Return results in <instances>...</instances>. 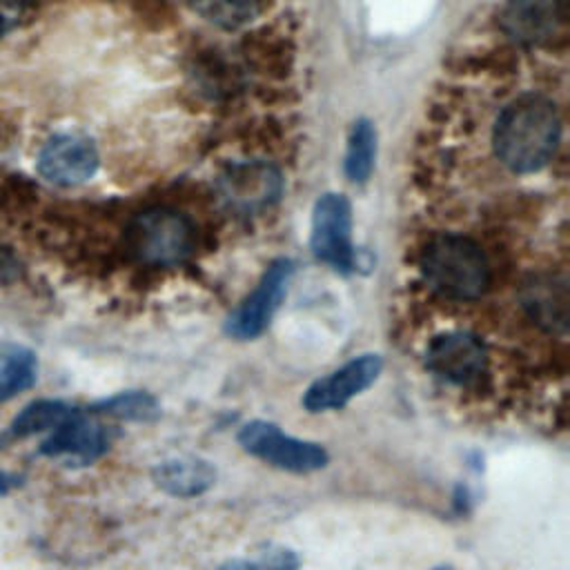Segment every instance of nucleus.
Here are the masks:
<instances>
[{"mask_svg": "<svg viewBox=\"0 0 570 570\" xmlns=\"http://www.w3.org/2000/svg\"><path fill=\"white\" fill-rule=\"evenodd\" d=\"M73 410H76L73 405H69L60 399H36L13 416L9 432L13 436H31L38 432H51L65 419H69L73 414Z\"/></svg>", "mask_w": 570, "mask_h": 570, "instance_id": "15", "label": "nucleus"}, {"mask_svg": "<svg viewBox=\"0 0 570 570\" xmlns=\"http://www.w3.org/2000/svg\"><path fill=\"white\" fill-rule=\"evenodd\" d=\"M154 483L178 499L198 497L216 481V470L209 461L198 456H176L158 463L151 472Z\"/></svg>", "mask_w": 570, "mask_h": 570, "instance_id": "12", "label": "nucleus"}, {"mask_svg": "<svg viewBox=\"0 0 570 570\" xmlns=\"http://www.w3.org/2000/svg\"><path fill=\"white\" fill-rule=\"evenodd\" d=\"M13 485H18V479L0 470V494H7V492L13 488Z\"/></svg>", "mask_w": 570, "mask_h": 570, "instance_id": "21", "label": "nucleus"}, {"mask_svg": "<svg viewBox=\"0 0 570 570\" xmlns=\"http://www.w3.org/2000/svg\"><path fill=\"white\" fill-rule=\"evenodd\" d=\"M383 361L376 354H363L347 361L332 374L316 379L303 394V405L309 412H327L347 405L356 394L367 390L381 374Z\"/></svg>", "mask_w": 570, "mask_h": 570, "instance_id": "6", "label": "nucleus"}, {"mask_svg": "<svg viewBox=\"0 0 570 570\" xmlns=\"http://www.w3.org/2000/svg\"><path fill=\"white\" fill-rule=\"evenodd\" d=\"M218 570H256L252 566V561H240V559H232L227 563H223Z\"/></svg>", "mask_w": 570, "mask_h": 570, "instance_id": "20", "label": "nucleus"}, {"mask_svg": "<svg viewBox=\"0 0 570 570\" xmlns=\"http://www.w3.org/2000/svg\"><path fill=\"white\" fill-rule=\"evenodd\" d=\"M570 0H510L501 16L503 31L521 45H541L568 27Z\"/></svg>", "mask_w": 570, "mask_h": 570, "instance_id": "9", "label": "nucleus"}, {"mask_svg": "<svg viewBox=\"0 0 570 570\" xmlns=\"http://www.w3.org/2000/svg\"><path fill=\"white\" fill-rule=\"evenodd\" d=\"M559 142V116L543 96H521L510 102L494 127V149L512 171H537Z\"/></svg>", "mask_w": 570, "mask_h": 570, "instance_id": "1", "label": "nucleus"}, {"mask_svg": "<svg viewBox=\"0 0 570 570\" xmlns=\"http://www.w3.org/2000/svg\"><path fill=\"white\" fill-rule=\"evenodd\" d=\"M38 381V356L31 347L0 338V403L33 387Z\"/></svg>", "mask_w": 570, "mask_h": 570, "instance_id": "14", "label": "nucleus"}, {"mask_svg": "<svg viewBox=\"0 0 570 570\" xmlns=\"http://www.w3.org/2000/svg\"><path fill=\"white\" fill-rule=\"evenodd\" d=\"M238 443L245 452L278 470L307 474L327 465V452L323 445L289 436L278 425L267 421L245 423L238 432Z\"/></svg>", "mask_w": 570, "mask_h": 570, "instance_id": "4", "label": "nucleus"}, {"mask_svg": "<svg viewBox=\"0 0 570 570\" xmlns=\"http://www.w3.org/2000/svg\"><path fill=\"white\" fill-rule=\"evenodd\" d=\"M107 450V432L87 412L73 410L58 428H53L40 443L45 456H71L80 463H91Z\"/></svg>", "mask_w": 570, "mask_h": 570, "instance_id": "11", "label": "nucleus"}, {"mask_svg": "<svg viewBox=\"0 0 570 570\" xmlns=\"http://www.w3.org/2000/svg\"><path fill=\"white\" fill-rule=\"evenodd\" d=\"M281 178L272 167L245 165L229 171L225 178V196L240 207L265 205L278 196Z\"/></svg>", "mask_w": 570, "mask_h": 570, "instance_id": "13", "label": "nucleus"}, {"mask_svg": "<svg viewBox=\"0 0 570 570\" xmlns=\"http://www.w3.org/2000/svg\"><path fill=\"white\" fill-rule=\"evenodd\" d=\"M252 566L256 570H296L298 568V559L292 550L285 548H267L263 550Z\"/></svg>", "mask_w": 570, "mask_h": 570, "instance_id": "18", "label": "nucleus"}, {"mask_svg": "<svg viewBox=\"0 0 570 570\" xmlns=\"http://www.w3.org/2000/svg\"><path fill=\"white\" fill-rule=\"evenodd\" d=\"M127 247L145 265H178L194 249V225L176 209L154 207L131 220Z\"/></svg>", "mask_w": 570, "mask_h": 570, "instance_id": "3", "label": "nucleus"}, {"mask_svg": "<svg viewBox=\"0 0 570 570\" xmlns=\"http://www.w3.org/2000/svg\"><path fill=\"white\" fill-rule=\"evenodd\" d=\"M294 267L289 261L281 258L267 267L256 289L236 307V312L227 321V332L236 338H254L258 336L272 321L274 312L278 309L287 283Z\"/></svg>", "mask_w": 570, "mask_h": 570, "instance_id": "8", "label": "nucleus"}, {"mask_svg": "<svg viewBox=\"0 0 570 570\" xmlns=\"http://www.w3.org/2000/svg\"><path fill=\"white\" fill-rule=\"evenodd\" d=\"M312 252L316 258L338 272L354 267L352 247V209L345 196L325 194L316 200L312 214Z\"/></svg>", "mask_w": 570, "mask_h": 570, "instance_id": "5", "label": "nucleus"}, {"mask_svg": "<svg viewBox=\"0 0 570 570\" xmlns=\"http://www.w3.org/2000/svg\"><path fill=\"white\" fill-rule=\"evenodd\" d=\"M94 412L127 421H151L158 414V403L147 392H120L96 403Z\"/></svg>", "mask_w": 570, "mask_h": 570, "instance_id": "17", "label": "nucleus"}, {"mask_svg": "<svg viewBox=\"0 0 570 570\" xmlns=\"http://www.w3.org/2000/svg\"><path fill=\"white\" fill-rule=\"evenodd\" d=\"M98 169L96 145L76 131L51 136L38 154V174L56 185H78Z\"/></svg>", "mask_w": 570, "mask_h": 570, "instance_id": "7", "label": "nucleus"}, {"mask_svg": "<svg viewBox=\"0 0 570 570\" xmlns=\"http://www.w3.org/2000/svg\"><path fill=\"white\" fill-rule=\"evenodd\" d=\"M29 0H0V33H4L7 29L13 27V22L18 20L22 7Z\"/></svg>", "mask_w": 570, "mask_h": 570, "instance_id": "19", "label": "nucleus"}, {"mask_svg": "<svg viewBox=\"0 0 570 570\" xmlns=\"http://www.w3.org/2000/svg\"><path fill=\"white\" fill-rule=\"evenodd\" d=\"M421 269L428 285L445 298L472 301L490 285V265L481 247L456 234L436 236L423 252Z\"/></svg>", "mask_w": 570, "mask_h": 570, "instance_id": "2", "label": "nucleus"}, {"mask_svg": "<svg viewBox=\"0 0 570 570\" xmlns=\"http://www.w3.org/2000/svg\"><path fill=\"white\" fill-rule=\"evenodd\" d=\"M234 7H243V9H247L249 4H254L256 0H229Z\"/></svg>", "mask_w": 570, "mask_h": 570, "instance_id": "22", "label": "nucleus"}, {"mask_svg": "<svg viewBox=\"0 0 570 570\" xmlns=\"http://www.w3.org/2000/svg\"><path fill=\"white\" fill-rule=\"evenodd\" d=\"M374 154H376V134L374 127L367 120H358L354 125L347 156H345V171L354 183H363L372 167H374Z\"/></svg>", "mask_w": 570, "mask_h": 570, "instance_id": "16", "label": "nucleus"}, {"mask_svg": "<svg viewBox=\"0 0 570 570\" xmlns=\"http://www.w3.org/2000/svg\"><path fill=\"white\" fill-rule=\"evenodd\" d=\"M425 361L434 374L459 385L476 381L488 365L483 343L468 332H448L436 336Z\"/></svg>", "mask_w": 570, "mask_h": 570, "instance_id": "10", "label": "nucleus"}]
</instances>
